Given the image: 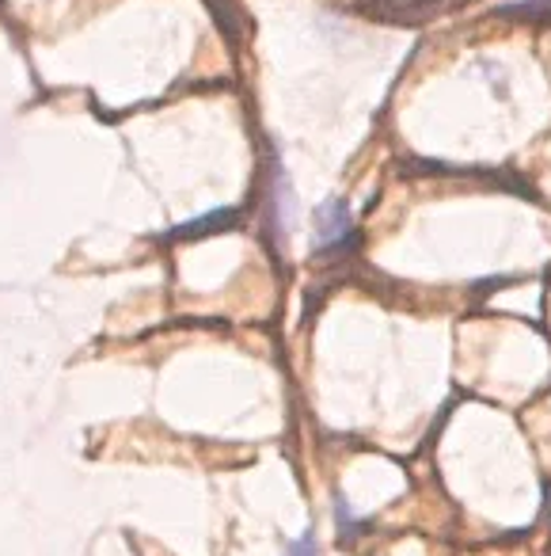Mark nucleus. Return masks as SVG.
I'll use <instances>...</instances> for the list:
<instances>
[{"instance_id": "f257e3e1", "label": "nucleus", "mask_w": 551, "mask_h": 556, "mask_svg": "<svg viewBox=\"0 0 551 556\" xmlns=\"http://www.w3.org/2000/svg\"><path fill=\"white\" fill-rule=\"evenodd\" d=\"M354 237V217L350 206L343 199H328L316 210V244L320 248H338Z\"/></svg>"}, {"instance_id": "f03ea898", "label": "nucleus", "mask_w": 551, "mask_h": 556, "mask_svg": "<svg viewBox=\"0 0 551 556\" xmlns=\"http://www.w3.org/2000/svg\"><path fill=\"white\" fill-rule=\"evenodd\" d=\"M290 556H320V545H316V533H305L290 545Z\"/></svg>"}]
</instances>
